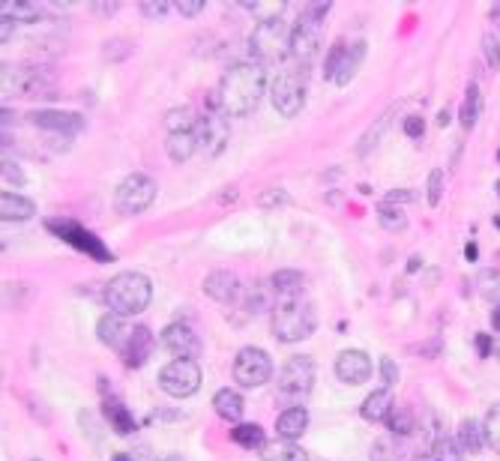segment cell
<instances>
[{
	"label": "cell",
	"instance_id": "b9f144b4",
	"mask_svg": "<svg viewBox=\"0 0 500 461\" xmlns=\"http://www.w3.org/2000/svg\"><path fill=\"white\" fill-rule=\"evenodd\" d=\"M444 198V171H432L428 174V207H437Z\"/></svg>",
	"mask_w": 500,
	"mask_h": 461
},
{
	"label": "cell",
	"instance_id": "4fadbf2b",
	"mask_svg": "<svg viewBox=\"0 0 500 461\" xmlns=\"http://www.w3.org/2000/svg\"><path fill=\"white\" fill-rule=\"evenodd\" d=\"M273 378V360L261 348H243L234 360V381L240 387H261Z\"/></svg>",
	"mask_w": 500,
	"mask_h": 461
},
{
	"label": "cell",
	"instance_id": "d4e9b609",
	"mask_svg": "<svg viewBox=\"0 0 500 461\" xmlns=\"http://www.w3.org/2000/svg\"><path fill=\"white\" fill-rule=\"evenodd\" d=\"M273 300H275L273 281H252V285H246L243 306L249 314H261L267 309H273Z\"/></svg>",
	"mask_w": 500,
	"mask_h": 461
},
{
	"label": "cell",
	"instance_id": "816d5d0a",
	"mask_svg": "<svg viewBox=\"0 0 500 461\" xmlns=\"http://www.w3.org/2000/svg\"><path fill=\"white\" fill-rule=\"evenodd\" d=\"M174 10L180 13V15H198L204 10V0H195V4H177Z\"/></svg>",
	"mask_w": 500,
	"mask_h": 461
},
{
	"label": "cell",
	"instance_id": "30bf717a",
	"mask_svg": "<svg viewBox=\"0 0 500 461\" xmlns=\"http://www.w3.org/2000/svg\"><path fill=\"white\" fill-rule=\"evenodd\" d=\"M159 387L171 398H189L201 387V369H198L195 360H171L159 372Z\"/></svg>",
	"mask_w": 500,
	"mask_h": 461
},
{
	"label": "cell",
	"instance_id": "f546056e",
	"mask_svg": "<svg viewBox=\"0 0 500 461\" xmlns=\"http://www.w3.org/2000/svg\"><path fill=\"white\" fill-rule=\"evenodd\" d=\"M264 461H309V452L300 449L294 440H279V443H267V449L261 452Z\"/></svg>",
	"mask_w": 500,
	"mask_h": 461
},
{
	"label": "cell",
	"instance_id": "7bdbcfd3",
	"mask_svg": "<svg viewBox=\"0 0 500 461\" xmlns=\"http://www.w3.org/2000/svg\"><path fill=\"white\" fill-rule=\"evenodd\" d=\"M482 51H486V61L495 72H500V42L495 37H482Z\"/></svg>",
	"mask_w": 500,
	"mask_h": 461
},
{
	"label": "cell",
	"instance_id": "1f68e13d",
	"mask_svg": "<svg viewBox=\"0 0 500 461\" xmlns=\"http://www.w3.org/2000/svg\"><path fill=\"white\" fill-rule=\"evenodd\" d=\"M482 114V96H479V88L477 84H468V93H464V102H462V111H459V121L464 130H473Z\"/></svg>",
	"mask_w": 500,
	"mask_h": 461
},
{
	"label": "cell",
	"instance_id": "ab89813d",
	"mask_svg": "<svg viewBox=\"0 0 500 461\" xmlns=\"http://www.w3.org/2000/svg\"><path fill=\"white\" fill-rule=\"evenodd\" d=\"M486 438H488V447L495 452H500V401L491 407L488 416H486Z\"/></svg>",
	"mask_w": 500,
	"mask_h": 461
},
{
	"label": "cell",
	"instance_id": "ffe728a7",
	"mask_svg": "<svg viewBox=\"0 0 500 461\" xmlns=\"http://www.w3.org/2000/svg\"><path fill=\"white\" fill-rule=\"evenodd\" d=\"M129 330L123 318L114 312H108V314H102L99 323H97V336L102 345H108V348H114V351H123V345H126V339H129Z\"/></svg>",
	"mask_w": 500,
	"mask_h": 461
},
{
	"label": "cell",
	"instance_id": "277c9868",
	"mask_svg": "<svg viewBox=\"0 0 500 461\" xmlns=\"http://www.w3.org/2000/svg\"><path fill=\"white\" fill-rule=\"evenodd\" d=\"M291 33H294V28H288L282 19L255 24L252 37H249V54L261 66L279 63L284 54H291Z\"/></svg>",
	"mask_w": 500,
	"mask_h": 461
},
{
	"label": "cell",
	"instance_id": "cb8c5ba5",
	"mask_svg": "<svg viewBox=\"0 0 500 461\" xmlns=\"http://www.w3.org/2000/svg\"><path fill=\"white\" fill-rule=\"evenodd\" d=\"M393 411H395V405H393V396H390V390H386V387L375 390L372 396H366L363 407H360L363 420H369V423H386Z\"/></svg>",
	"mask_w": 500,
	"mask_h": 461
},
{
	"label": "cell",
	"instance_id": "5b68a950",
	"mask_svg": "<svg viewBox=\"0 0 500 461\" xmlns=\"http://www.w3.org/2000/svg\"><path fill=\"white\" fill-rule=\"evenodd\" d=\"M315 387V360L306 354L300 356H291L288 363L282 365L279 378H275V390H279V396L284 401H291V405H300L309 392Z\"/></svg>",
	"mask_w": 500,
	"mask_h": 461
},
{
	"label": "cell",
	"instance_id": "03108f58",
	"mask_svg": "<svg viewBox=\"0 0 500 461\" xmlns=\"http://www.w3.org/2000/svg\"><path fill=\"white\" fill-rule=\"evenodd\" d=\"M497 354H500V348H497Z\"/></svg>",
	"mask_w": 500,
	"mask_h": 461
},
{
	"label": "cell",
	"instance_id": "91938a15",
	"mask_svg": "<svg viewBox=\"0 0 500 461\" xmlns=\"http://www.w3.org/2000/svg\"><path fill=\"white\" fill-rule=\"evenodd\" d=\"M464 255H468V258H470V261H477V246H473V243H470V246H468V249H464Z\"/></svg>",
	"mask_w": 500,
	"mask_h": 461
},
{
	"label": "cell",
	"instance_id": "681fc988",
	"mask_svg": "<svg viewBox=\"0 0 500 461\" xmlns=\"http://www.w3.org/2000/svg\"><path fill=\"white\" fill-rule=\"evenodd\" d=\"M4 180L6 183L15 180V186H24V174L19 171V165H15V162H10V159L4 162Z\"/></svg>",
	"mask_w": 500,
	"mask_h": 461
},
{
	"label": "cell",
	"instance_id": "bcb514c9",
	"mask_svg": "<svg viewBox=\"0 0 500 461\" xmlns=\"http://www.w3.org/2000/svg\"><path fill=\"white\" fill-rule=\"evenodd\" d=\"M171 10H174V6L162 4V0H159V4H141V13L148 15V19H162V15L171 13Z\"/></svg>",
	"mask_w": 500,
	"mask_h": 461
},
{
	"label": "cell",
	"instance_id": "f907efd6",
	"mask_svg": "<svg viewBox=\"0 0 500 461\" xmlns=\"http://www.w3.org/2000/svg\"><path fill=\"white\" fill-rule=\"evenodd\" d=\"M413 198H417V195L408 192V189H393L390 195H386L384 204H395V207H399V204H408V201H413Z\"/></svg>",
	"mask_w": 500,
	"mask_h": 461
},
{
	"label": "cell",
	"instance_id": "6f0895ef",
	"mask_svg": "<svg viewBox=\"0 0 500 461\" xmlns=\"http://www.w3.org/2000/svg\"><path fill=\"white\" fill-rule=\"evenodd\" d=\"M417 267H422V258H417V255H413V258H411V264H408V272H413V270H417Z\"/></svg>",
	"mask_w": 500,
	"mask_h": 461
},
{
	"label": "cell",
	"instance_id": "e7e4bbea",
	"mask_svg": "<svg viewBox=\"0 0 500 461\" xmlns=\"http://www.w3.org/2000/svg\"><path fill=\"white\" fill-rule=\"evenodd\" d=\"M497 162H500V153H497Z\"/></svg>",
	"mask_w": 500,
	"mask_h": 461
},
{
	"label": "cell",
	"instance_id": "6da1fadb",
	"mask_svg": "<svg viewBox=\"0 0 500 461\" xmlns=\"http://www.w3.org/2000/svg\"><path fill=\"white\" fill-rule=\"evenodd\" d=\"M267 90V72L261 63H237L222 75L219 81V105L222 114L246 117L258 108Z\"/></svg>",
	"mask_w": 500,
	"mask_h": 461
},
{
	"label": "cell",
	"instance_id": "7a4b0ae2",
	"mask_svg": "<svg viewBox=\"0 0 500 461\" xmlns=\"http://www.w3.org/2000/svg\"><path fill=\"white\" fill-rule=\"evenodd\" d=\"M102 297H106V306L111 312L120 314V318H129V314H141L150 306L153 285L144 272L126 270V272H117V276L108 281Z\"/></svg>",
	"mask_w": 500,
	"mask_h": 461
},
{
	"label": "cell",
	"instance_id": "836d02e7",
	"mask_svg": "<svg viewBox=\"0 0 500 461\" xmlns=\"http://www.w3.org/2000/svg\"><path fill=\"white\" fill-rule=\"evenodd\" d=\"M195 126H198V117H195L192 108H171L168 114H165V130H168V135H174V132H195Z\"/></svg>",
	"mask_w": 500,
	"mask_h": 461
},
{
	"label": "cell",
	"instance_id": "c3c4849f",
	"mask_svg": "<svg viewBox=\"0 0 500 461\" xmlns=\"http://www.w3.org/2000/svg\"><path fill=\"white\" fill-rule=\"evenodd\" d=\"M258 204H261V207H273V204H288V195H284L282 189H270V192H264L261 198H258Z\"/></svg>",
	"mask_w": 500,
	"mask_h": 461
},
{
	"label": "cell",
	"instance_id": "f6af8a7d",
	"mask_svg": "<svg viewBox=\"0 0 500 461\" xmlns=\"http://www.w3.org/2000/svg\"><path fill=\"white\" fill-rule=\"evenodd\" d=\"M422 132H426V123H422V117H419V114L404 117V135H408V138L419 141V138H422Z\"/></svg>",
	"mask_w": 500,
	"mask_h": 461
},
{
	"label": "cell",
	"instance_id": "ba28073f",
	"mask_svg": "<svg viewBox=\"0 0 500 461\" xmlns=\"http://www.w3.org/2000/svg\"><path fill=\"white\" fill-rule=\"evenodd\" d=\"M366 57V42L357 39V42H335L330 48V54H326L324 61V79L339 84V88H348V81L357 75L360 63H363Z\"/></svg>",
	"mask_w": 500,
	"mask_h": 461
},
{
	"label": "cell",
	"instance_id": "e0dca14e",
	"mask_svg": "<svg viewBox=\"0 0 500 461\" xmlns=\"http://www.w3.org/2000/svg\"><path fill=\"white\" fill-rule=\"evenodd\" d=\"M30 123L57 135H79L88 126L84 114H79V111H33Z\"/></svg>",
	"mask_w": 500,
	"mask_h": 461
},
{
	"label": "cell",
	"instance_id": "7dc6e473",
	"mask_svg": "<svg viewBox=\"0 0 500 461\" xmlns=\"http://www.w3.org/2000/svg\"><path fill=\"white\" fill-rule=\"evenodd\" d=\"M491 351H497V345L491 341L488 332H479V336H477V354L482 356V360H488Z\"/></svg>",
	"mask_w": 500,
	"mask_h": 461
},
{
	"label": "cell",
	"instance_id": "680465c9",
	"mask_svg": "<svg viewBox=\"0 0 500 461\" xmlns=\"http://www.w3.org/2000/svg\"><path fill=\"white\" fill-rule=\"evenodd\" d=\"M488 15H491V21H497V24H500V4H497V6H491V13H488Z\"/></svg>",
	"mask_w": 500,
	"mask_h": 461
},
{
	"label": "cell",
	"instance_id": "94428289",
	"mask_svg": "<svg viewBox=\"0 0 500 461\" xmlns=\"http://www.w3.org/2000/svg\"><path fill=\"white\" fill-rule=\"evenodd\" d=\"M437 123L446 126V123H450V114H446V111H441V114H437Z\"/></svg>",
	"mask_w": 500,
	"mask_h": 461
},
{
	"label": "cell",
	"instance_id": "4dcf8cb0",
	"mask_svg": "<svg viewBox=\"0 0 500 461\" xmlns=\"http://www.w3.org/2000/svg\"><path fill=\"white\" fill-rule=\"evenodd\" d=\"M270 281H273L275 294H282V300H291V297H300L306 279H303V272H297V270H279Z\"/></svg>",
	"mask_w": 500,
	"mask_h": 461
},
{
	"label": "cell",
	"instance_id": "484cf974",
	"mask_svg": "<svg viewBox=\"0 0 500 461\" xmlns=\"http://www.w3.org/2000/svg\"><path fill=\"white\" fill-rule=\"evenodd\" d=\"M33 213H37V204L30 198H21V195H15L10 189L0 195V216L6 222H24V219H30Z\"/></svg>",
	"mask_w": 500,
	"mask_h": 461
},
{
	"label": "cell",
	"instance_id": "8992f818",
	"mask_svg": "<svg viewBox=\"0 0 500 461\" xmlns=\"http://www.w3.org/2000/svg\"><path fill=\"white\" fill-rule=\"evenodd\" d=\"M0 88L10 96H51V75L42 66H21V63H6L0 72Z\"/></svg>",
	"mask_w": 500,
	"mask_h": 461
},
{
	"label": "cell",
	"instance_id": "7402d4cb",
	"mask_svg": "<svg viewBox=\"0 0 500 461\" xmlns=\"http://www.w3.org/2000/svg\"><path fill=\"white\" fill-rule=\"evenodd\" d=\"M102 414H106V423L111 425V429H114L117 434H123V438L138 429L135 416L129 414V407L117 396H106V401H102Z\"/></svg>",
	"mask_w": 500,
	"mask_h": 461
},
{
	"label": "cell",
	"instance_id": "2e32d148",
	"mask_svg": "<svg viewBox=\"0 0 500 461\" xmlns=\"http://www.w3.org/2000/svg\"><path fill=\"white\" fill-rule=\"evenodd\" d=\"M335 378L342 383H351V387H360L372 378V356L366 351H342L335 356Z\"/></svg>",
	"mask_w": 500,
	"mask_h": 461
},
{
	"label": "cell",
	"instance_id": "83f0119b",
	"mask_svg": "<svg viewBox=\"0 0 500 461\" xmlns=\"http://www.w3.org/2000/svg\"><path fill=\"white\" fill-rule=\"evenodd\" d=\"M231 440L237 443V447H243V449H267V434L261 425H255V423H240L231 429Z\"/></svg>",
	"mask_w": 500,
	"mask_h": 461
},
{
	"label": "cell",
	"instance_id": "5bb4252c",
	"mask_svg": "<svg viewBox=\"0 0 500 461\" xmlns=\"http://www.w3.org/2000/svg\"><path fill=\"white\" fill-rule=\"evenodd\" d=\"M321 24L324 21L312 19L309 13H303V19L294 24V33H291V57L297 63H309L318 54V48H321Z\"/></svg>",
	"mask_w": 500,
	"mask_h": 461
},
{
	"label": "cell",
	"instance_id": "8d00e7d4",
	"mask_svg": "<svg viewBox=\"0 0 500 461\" xmlns=\"http://www.w3.org/2000/svg\"><path fill=\"white\" fill-rule=\"evenodd\" d=\"M402 443L395 440V434H390V438H377L372 443V452H369V458L372 461H402Z\"/></svg>",
	"mask_w": 500,
	"mask_h": 461
},
{
	"label": "cell",
	"instance_id": "52a82bcc",
	"mask_svg": "<svg viewBox=\"0 0 500 461\" xmlns=\"http://www.w3.org/2000/svg\"><path fill=\"white\" fill-rule=\"evenodd\" d=\"M46 228L51 230V234H57L64 243L72 246V249L84 252V255H88V258H93V261H99V264L114 261V255H111L108 246L102 243L97 234H90L88 228H81L79 222H69V219H48V222H46Z\"/></svg>",
	"mask_w": 500,
	"mask_h": 461
},
{
	"label": "cell",
	"instance_id": "be15d7a7",
	"mask_svg": "<svg viewBox=\"0 0 500 461\" xmlns=\"http://www.w3.org/2000/svg\"><path fill=\"white\" fill-rule=\"evenodd\" d=\"M495 225H497V228H500V216H497V219H495Z\"/></svg>",
	"mask_w": 500,
	"mask_h": 461
},
{
	"label": "cell",
	"instance_id": "44dd1931",
	"mask_svg": "<svg viewBox=\"0 0 500 461\" xmlns=\"http://www.w3.org/2000/svg\"><path fill=\"white\" fill-rule=\"evenodd\" d=\"M306 429H309V411H306L303 405L288 407V411H282L279 420H275V434H279L282 440H297V438H303Z\"/></svg>",
	"mask_w": 500,
	"mask_h": 461
},
{
	"label": "cell",
	"instance_id": "d590c367",
	"mask_svg": "<svg viewBox=\"0 0 500 461\" xmlns=\"http://www.w3.org/2000/svg\"><path fill=\"white\" fill-rule=\"evenodd\" d=\"M0 13H4L6 21H24V24H33L39 19V10L37 4H28V0H13V4H4L0 6Z\"/></svg>",
	"mask_w": 500,
	"mask_h": 461
},
{
	"label": "cell",
	"instance_id": "3957f363",
	"mask_svg": "<svg viewBox=\"0 0 500 461\" xmlns=\"http://www.w3.org/2000/svg\"><path fill=\"white\" fill-rule=\"evenodd\" d=\"M315 309L309 300H300V297H291V300H282L273 309L270 327L273 336L284 341V345H294V341H303L315 332Z\"/></svg>",
	"mask_w": 500,
	"mask_h": 461
},
{
	"label": "cell",
	"instance_id": "11a10c76",
	"mask_svg": "<svg viewBox=\"0 0 500 461\" xmlns=\"http://www.w3.org/2000/svg\"><path fill=\"white\" fill-rule=\"evenodd\" d=\"M491 327L500 332V306H497V309H491Z\"/></svg>",
	"mask_w": 500,
	"mask_h": 461
},
{
	"label": "cell",
	"instance_id": "6125c7cd",
	"mask_svg": "<svg viewBox=\"0 0 500 461\" xmlns=\"http://www.w3.org/2000/svg\"><path fill=\"white\" fill-rule=\"evenodd\" d=\"M495 192H497V198H500V180L495 183Z\"/></svg>",
	"mask_w": 500,
	"mask_h": 461
},
{
	"label": "cell",
	"instance_id": "d6a6232c",
	"mask_svg": "<svg viewBox=\"0 0 500 461\" xmlns=\"http://www.w3.org/2000/svg\"><path fill=\"white\" fill-rule=\"evenodd\" d=\"M464 449L462 443L450 438V434H437L432 440V461H462Z\"/></svg>",
	"mask_w": 500,
	"mask_h": 461
},
{
	"label": "cell",
	"instance_id": "7c38bea8",
	"mask_svg": "<svg viewBox=\"0 0 500 461\" xmlns=\"http://www.w3.org/2000/svg\"><path fill=\"white\" fill-rule=\"evenodd\" d=\"M228 138H231V130H228V121L222 117V111H204L198 117L195 141L204 156H219L228 147Z\"/></svg>",
	"mask_w": 500,
	"mask_h": 461
},
{
	"label": "cell",
	"instance_id": "f5cc1de1",
	"mask_svg": "<svg viewBox=\"0 0 500 461\" xmlns=\"http://www.w3.org/2000/svg\"><path fill=\"white\" fill-rule=\"evenodd\" d=\"M10 37H13V21L0 19V42H10Z\"/></svg>",
	"mask_w": 500,
	"mask_h": 461
},
{
	"label": "cell",
	"instance_id": "ac0fdd59",
	"mask_svg": "<svg viewBox=\"0 0 500 461\" xmlns=\"http://www.w3.org/2000/svg\"><path fill=\"white\" fill-rule=\"evenodd\" d=\"M153 345H157V341H153V332L148 327H132L120 356H123V363L129 369H141V365L150 360Z\"/></svg>",
	"mask_w": 500,
	"mask_h": 461
},
{
	"label": "cell",
	"instance_id": "f35d334b",
	"mask_svg": "<svg viewBox=\"0 0 500 461\" xmlns=\"http://www.w3.org/2000/svg\"><path fill=\"white\" fill-rule=\"evenodd\" d=\"M386 425H390V432L399 434V438H404V434H411L413 429H417V423H413V414L404 411V407H395V411L390 414V420H386Z\"/></svg>",
	"mask_w": 500,
	"mask_h": 461
},
{
	"label": "cell",
	"instance_id": "9c48e42d",
	"mask_svg": "<svg viewBox=\"0 0 500 461\" xmlns=\"http://www.w3.org/2000/svg\"><path fill=\"white\" fill-rule=\"evenodd\" d=\"M157 180L148 174H129L123 183L117 186L114 192V207L117 213H123V216H138V213H144L150 207L153 201H157Z\"/></svg>",
	"mask_w": 500,
	"mask_h": 461
},
{
	"label": "cell",
	"instance_id": "db71d44e",
	"mask_svg": "<svg viewBox=\"0 0 500 461\" xmlns=\"http://www.w3.org/2000/svg\"><path fill=\"white\" fill-rule=\"evenodd\" d=\"M93 10L99 15H111V13H117V4H93Z\"/></svg>",
	"mask_w": 500,
	"mask_h": 461
},
{
	"label": "cell",
	"instance_id": "8fae6325",
	"mask_svg": "<svg viewBox=\"0 0 500 461\" xmlns=\"http://www.w3.org/2000/svg\"><path fill=\"white\" fill-rule=\"evenodd\" d=\"M273 108L279 111L282 117H297L306 105V84L300 79V72L284 70L279 79L273 81Z\"/></svg>",
	"mask_w": 500,
	"mask_h": 461
},
{
	"label": "cell",
	"instance_id": "9a60e30c",
	"mask_svg": "<svg viewBox=\"0 0 500 461\" xmlns=\"http://www.w3.org/2000/svg\"><path fill=\"white\" fill-rule=\"evenodd\" d=\"M162 345H165L177 360H195L204 348L198 332L189 327V323H168V327L162 330Z\"/></svg>",
	"mask_w": 500,
	"mask_h": 461
},
{
	"label": "cell",
	"instance_id": "f1b7e54d",
	"mask_svg": "<svg viewBox=\"0 0 500 461\" xmlns=\"http://www.w3.org/2000/svg\"><path fill=\"white\" fill-rule=\"evenodd\" d=\"M198 150V141H195V132H174V135H168V141H165V153H168V159L171 162H186V159H192V153Z\"/></svg>",
	"mask_w": 500,
	"mask_h": 461
},
{
	"label": "cell",
	"instance_id": "d6986e66",
	"mask_svg": "<svg viewBox=\"0 0 500 461\" xmlns=\"http://www.w3.org/2000/svg\"><path fill=\"white\" fill-rule=\"evenodd\" d=\"M240 291H243V285H240V279L234 276V272H228V270H216V272H210V276L204 279V294L213 297V300L222 303V306L237 303Z\"/></svg>",
	"mask_w": 500,
	"mask_h": 461
},
{
	"label": "cell",
	"instance_id": "9f6ffc18",
	"mask_svg": "<svg viewBox=\"0 0 500 461\" xmlns=\"http://www.w3.org/2000/svg\"><path fill=\"white\" fill-rule=\"evenodd\" d=\"M111 461H138V458H135V456H129V452H117V456L111 458Z\"/></svg>",
	"mask_w": 500,
	"mask_h": 461
},
{
	"label": "cell",
	"instance_id": "603a6c76",
	"mask_svg": "<svg viewBox=\"0 0 500 461\" xmlns=\"http://www.w3.org/2000/svg\"><path fill=\"white\" fill-rule=\"evenodd\" d=\"M213 411L219 414V420L240 425V420H243V411H246L243 396H240L237 390H228V387L219 390L216 396H213Z\"/></svg>",
	"mask_w": 500,
	"mask_h": 461
},
{
	"label": "cell",
	"instance_id": "60d3db41",
	"mask_svg": "<svg viewBox=\"0 0 500 461\" xmlns=\"http://www.w3.org/2000/svg\"><path fill=\"white\" fill-rule=\"evenodd\" d=\"M246 10L255 13L258 15V24H261V21L279 19V13L284 10V4H246Z\"/></svg>",
	"mask_w": 500,
	"mask_h": 461
},
{
	"label": "cell",
	"instance_id": "4316f807",
	"mask_svg": "<svg viewBox=\"0 0 500 461\" xmlns=\"http://www.w3.org/2000/svg\"><path fill=\"white\" fill-rule=\"evenodd\" d=\"M459 443L462 449L468 452V456H477L482 447H488V438H486V423H477V420H464L459 425Z\"/></svg>",
	"mask_w": 500,
	"mask_h": 461
},
{
	"label": "cell",
	"instance_id": "e575fe53",
	"mask_svg": "<svg viewBox=\"0 0 500 461\" xmlns=\"http://www.w3.org/2000/svg\"><path fill=\"white\" fill-rule=\"evenodd\" d=\"M377 222H381V228L390 230V234H402V230L408 228V216H404V210L395 207V204H381V207H377Z\"/></svg>",
	"mask_w": 500,
	"mask_h": 461
},
{
	"label": "cell",
	"instance_id": "74e56055",
	"mask_svg": "<svg viewBox=\"0 0 500 461\" xmlns=\"http://www.w3.org/2000/svg\"><path fill=\"white\" fill-rule=\"evenodd\" d=\"M477 288H479V294L486 297V300H497V303H500V270H497V267L479 270Z\"/></svg>",
	"mask_w": 500,
	"mask_h": 461
},
{
	"label": "cell",
	"instance_id": "ee69618b",
	"mask_svg": "<svg viewBox=\"0 0 500 461\" xmlns=\"http://www.w3.org/2000/svg\"><path fill=\"white\" fill-rule=\"evenodd\" d=\"M381 381H384V387L390 390L395 381H399V365H395L393 356H384L381 360Z\"/></svg>",
	"mask_w": 500,
	"mask_h": 461
}]
</instances>
